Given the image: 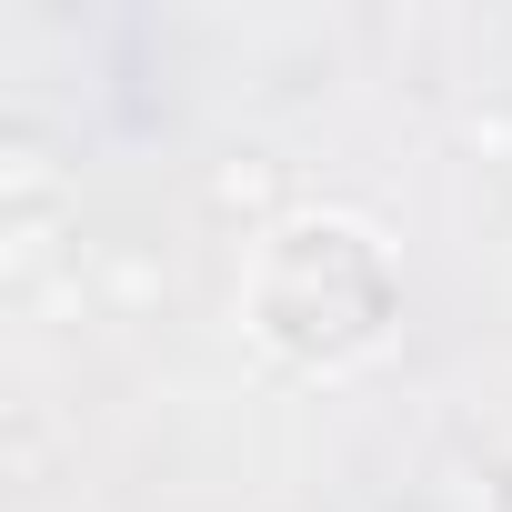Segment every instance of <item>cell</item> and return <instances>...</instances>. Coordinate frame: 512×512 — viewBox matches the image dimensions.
<instances>
[{
    "label": "cell",
    "instance_id": "1",
    "mask_svg": "<svg viewBox=\"0 0 512 512\" xmlns=\"http://www.w3.org/2000/svg\"><path fill=\"white\" fill-rule=\"evenodd\" d=\"M241 322L302 372H352L402 322V272L362 211H302L251 251Z\"/></svg>",
    "mask_w": 512,
    "mask_h": 512
}]
</instances>
